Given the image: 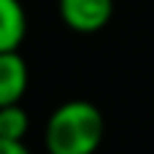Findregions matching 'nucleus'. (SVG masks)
I'll use <instances>...</instances> for the list:
<instances>
[{
	"mask_svg": "<svg viewBox=\"0 0 154 154\" xmlns=\"http://www.w3.org/2000/svg\"><path fill=\"white\" fill-rule=\"evenodd\" d=\"M106 138L103 111L84 97L60 103L43 127L46 154H95Z\"/></svg>",
	"mask_w": 154,
	"mask_h": 154,
	"instance_id": "obj_1",
	"label": "nucleus"
},
{
	"mask_svg": "<svg viewBox=\"0 0 154 154\" xmlns=\"http://www.w3.org/2000/svg\"><path fill=\"white\" fill-rule=\"evenodd\" d=\"M60 19L73 32H97L114 16V0H57Z\"/></svg>",
	"mask_w": 154,
	"mask_h": 154,
	"instance_id": "obj_2",
	"label": "nucleus"
},
{
	"mask_svg": "<svg viewBox=\"0 0 154 154\" xmlns=\"http://www.w3.org/2000/svg\"><path fill=\"white\" fill-rule=\"evenodd\" d=\"M30 84V70L24 57L16 51H0V108L22 103Z\"/></svg>",
	"mask_w": 154,
	"mask_h": 154,
	"instance_id": "obj_3",
	"label": "nucleus"
},
{
	"mask_svg": "<svg viewBox=\"0 0 154 154\" xmlns=\"http://www.w3.org/2000/svg\"><path fill=\"white\" fill-rule=\"evenodd\" d=\"M27 35V14L19 0H0V51H16Z\"/></svg>",
	"mask_w": 154,
	"mask_h": 154,
	"instance_id": "obj_4",
	"label": "nucleus"
},
{
	"mask_svg": "<svg viewBox=\"0 0 154 154\" xmlns=\"http://www.w3.org/2000/svg\"><path fill=\"white\" fill-rule=\"evenodd\" d=\"M30 133V116L22 108V103L3 106L0 108V138L8 141H24Z\"/></svg>",
	"mask_w": 154,
	"mask_h": 154,
	"instance_id": "obj_5",
	"label": "nucleus"
},
{
	"mask_svg": "<svg viewBox=\"0 0 154 154\" xmlns=\"http://www.w3.org/2000/svg\"><path fill=\"white\" fill-rule=\"evenodd\" d=\"M0 154H32L27 149L24 141H8V138H0Z\"/></svg>",
	"mask_w": 154,
	"mask_h": 154,
	"instance_id": "obj_6",
	"label": "nucleus"
}]
</instances>
